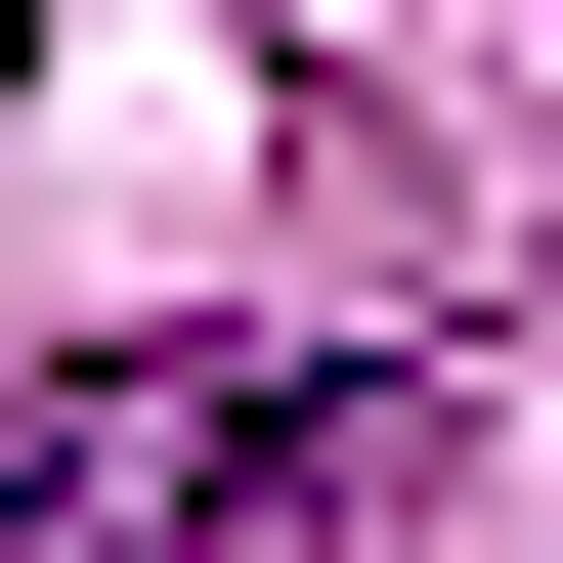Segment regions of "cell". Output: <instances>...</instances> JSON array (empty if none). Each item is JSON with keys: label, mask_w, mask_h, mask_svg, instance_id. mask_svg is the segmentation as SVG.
<instances>
[{"label": "cell", "mask_w": 563, "mask_h": 563, "mask_svg": "<svg viewBox=\"0 0 563 563\" xmlns=\"http://www.w3.org/2000/svg\"><path fill=\"white\" fill-rule=\"evenodd\" d=\"M390 477H433L390 347H87V390H0V563H347Z\"/></svg>", "instance_id": "1"}]
</instances>
